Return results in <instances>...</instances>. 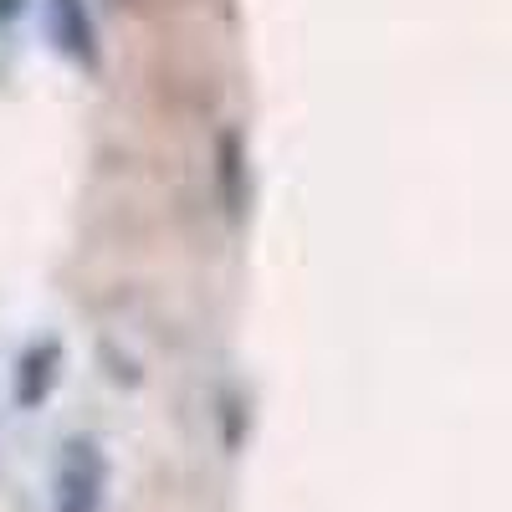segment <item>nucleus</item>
I'll list each match as a JSON object with an SVG mask.
<instances>
[{
	"instance_id": "nucleus-1",
	"label": "nucleus",
	"mask_w": 512,
	"mask_h": 512,
	"mask_svg": "<svg viewBox=\"0 0 512 512\" xmlns=\"http://www.w3.org/2000/svg\"><path fill=\"white\" fill-rule=\"evenodd\" d=\"M57 512H103V461L93 441H72L57 461Z\"/></svg>"
}]
</instances>
